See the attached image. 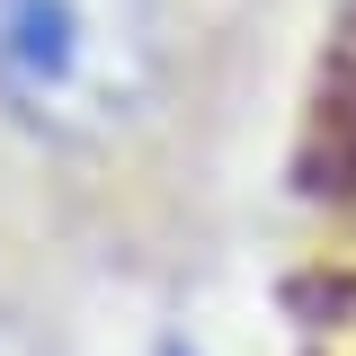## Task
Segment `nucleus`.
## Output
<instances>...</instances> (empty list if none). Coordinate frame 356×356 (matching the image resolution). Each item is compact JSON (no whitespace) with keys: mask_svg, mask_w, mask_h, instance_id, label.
<instances>
[{"mask_svg":"<svg viewBox=\"0 0 356 356\" xmlns=\"http://www.w3.org/2000/svg\"><path fill=\"white\" fill-rule=\"evenodd\" d=\"M178 36L161 0H0V125L44 152H98L152 125Z\"/></svg>","mask_w":356,"mask_h":356,"instance_id":"1","label":"nucleus"},{"mask_svg":"<svg viewBox=\"0 0 356 356\" xmlns=\"http://www.w3.org/2000/svg\"><path fill=\"white\" fill-rule=\"evenodd\" d=\"M152 356H205V348H196L187 330H170V339H152Z\"/></svg>","mask_w":356,"mask_h":356,"instance_id":"2","label":"nucleus"}]
</instances>
